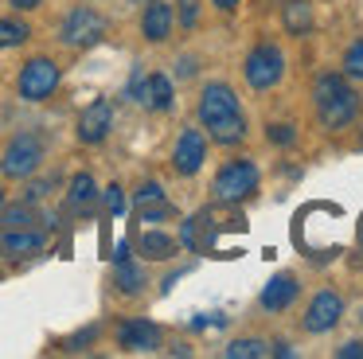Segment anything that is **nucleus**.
<instances>
[{"instance_id":"1","label":"nucleus","mask_w":363,"mask_h":359,"mask_svg":"<svg viewBox=\"0 0 363 359\" xmlns=\"http://www.w3.org/2000/svg\"><path fill=\"white\" fill-rule=\"evenodd\" d=\"M199 121L207 125V133H211L219 145H235V140L246 137V117H242V109H238V98H235V90L223 86V82H211L199 94Z\"/></svg>"},{"instance_id":"2","label":"nucleus","mask_w":363,"mask_h":359,"mask_svg":"<svg viewBox=\"0 0 363 359\" xmlns=\"http://www.w3.org/2000/svg\"><path fill=\"white\" fill-rule=\"evenodd\" d=\"M313 98H316V109H320V121L328 125V129L347 125L355 117V109H359V94H355L340 74H320L316 78Z\"/></svg>"},{"instance_id":"3","label":"nucleus","mask_w":363,"mask_h":359,"mask_svg":"<svg viewBox=\"0 0 363 359\" xmlns=\"http://www.w3.org/2000/svg\"><path fill=\"white\" fill-rule=\"evenodd\" d=\"M43 160V140L35 137V133H20V137L9 140V148H4V160H0V172L9 180H24L32 176L35 168H40Z\"/></svg>"},{"instance_id":"4","label":"nucleus","mask_w":363,"mask_h":359,"mask_svg":"<svg viewBox=\"0 0 363 359\" xmlns=\"http://www.w3.org/2000/svg\"><path fill=\"white\" fill-rule=\"evenodd\" d=\"M281 74H285V59H281V51H277L274 43H258L250 55H246V82H250L254 90L277 86Z\"/></svg>"},{"instance_id":"5","label":"nucleus","mask_w":363,"mask_h":359,"mask_svg":"<svg viewBox=\"0 0 363 359\" xmlns=\"http://www.w3.org/2000/svg\"><path fill=\"white\" fill-rule=\"evenodd\" d=\"M258 187V168L250 160H230L227 168L215 176V199L219 203H238Z\"/></svg>"},{"instance_id":"6","label":"nucleus","mask_w":363,"mask_h":359,"mask_svg":"<svg viewBox=\"0 0 363 359\" xmlns=\"http://www.w3.org/2000/svg\"><path fill=\"white\" fill-rule=\"evenodd\" d=\"M48 246V231L40 223H20V226H0V254L4 258H32Z\"/></svg>"},{"instance_id":"7","label":"nucleus","mask_w":363,"mask_h":359,"mask_svg":"<svg viewBox=\"0 0 363 359\" xmlns=\"http://www.w3.org/2000/svg\"><path fill=\"white\" fill-rule=\"evenodd\" d=\"M59 86V67L51 59H32L24 62V70H20V98L24 101H43L51 98Z\"/></svg>"},{"instance_id":"8","label":"nucleus","mask_w":363,"mask_h":359,"mask_svg":"<svg viewBox=\"0 0 363 359\" xmlns=\"http://www.w3.org/2000/svg\"><path fill=\"white\" fill-rule=\"evenodd\" d=\"M106 35V20L94 12V8H74L63 20V43L67 47H90Z\"/></svg>"},{"instance_id":"9","label":"nucleus","mask_w":363,"mask_h":359,"mask_svg":"<svg viewBox=\"0 0 363 359\" xmlns=\"http://www.w3.org/2000/svg\"><path fill=\"white\" fill-rule=\"evenodd\" d=\"M129 98H137L149 109H172V82L164 74H145V70H137L129 78Z\"/></svg>"},{"instance_id":"10","label":"nucleus","mask_w":363,"mask_h":359,"mask_svg":"<svg viewBox=\"0 0 363 359\" xmlns=\"http://www.w3.org/2000/svg\"><path fill=\"white\" fill-rule=\"evenodd\" d=\"M340 312H344V301H340L332 289H324V293H316L313 304H308L305 328H308V332H328V328L340 324Z\"/></svg>"},{"instance_id":"11","label":"nucleus","mask_w":363,"mask_h":359,"mask_svg":"<svg viewBox=\"0 0 363 359\" xmlns=\"http://www.w3.org/2000/svg\"><path fill=\"white\" fill-rule=\"evenodd\" d=\"M110 125H113L110 101H102V98L90 101V106L82 109V117H79V140H82V145H98V140H106Z\"/></svg>"},{"instance_id":"12","label":"nucleus","mask_w":363,"mask_h":359,"mask_svg":"<svg viewBox=\"0 0 363 359\" xmlns=\"http://www.w3.org/2000/svg\"><path fill=\"white\" fill-rule=\"evenodd\" d=\"M207 156V145H203V133L199 129H184L180 140H176V153H172V164L180 176H196L199 164H203Z\"/></svg>"},{"instance_id":"13","label":"nucleus","mask_w":363,"mask_h":359,"mask_svg":"<svg viewBox=\"0 0 363 359\" xmlns=\"http://www.w3.org/2000/svg\"><path fill=\"white\" fill-rule=\"evenodd\" d=\"M118 343L125 351H157L160 348V332H157V324H149V320H125V324L118 328Z\"/></svg>"},{"instance_id":"14","label":"nucleus","mask_w":363,"mask_h":359,"mask_svg":"<svg viewBox=\"0 0 363 359\" xmlns=\"http://www.w3.org/2000/svg\"><path fill=\"white\" fill-rule=\"evenodd\" d=\"M141 31H145V39H152V43L168 39V31H172V4L149 0V8H145V16H141Z\"/></svg>"},{"instance_id":"15","label":"nucleus","mask_w":363,"mask_h":359,"mask_svg":"<svg viewBox=\"0 0 363 359\" xmlns=\"http://www.w3.org/2000/svg\"><path fill=\"white\" fill-rule=\"evenodd\" d=\"M293 297H297V277H293V273H277V277L262 289V309L281 312L293 304Z\"/></svg>"},{"instance_id":"16","label":"nucleus","mask_w":363,"mask_h":359,"mask_svg":"<svg viewBox=\"0 0 363 359\" xmlns=\"http://www.w3.org/2000/svg\"><path fill=\"white\" fill-rule=\"evenodd\" d=\"M141 254L164 262V258L176 254V238H168L164 231H145V234H141Z\"/></svg>"},{"instance_id":"17","label":"nucleus","mask_w":363,"mask_h":359,"mask_svg":"<svg viewBox=\"0 0 363 359\" xmlns=\"http://www.w3.org/2000/svg\"><path fill=\"white\" fill-rule=\"evenodd\" d=\"M113 281H118L121 293H141V285H145V270H141L137 262H129V258H118Z\"/></svg>"},{"instance_id":"18","label":"nucleus","mask_w":363,"mask_h":359,"mask_svg":"<svg viewBox=\"0 0 363 359\" xmlns=\"http://www.w3.org/2000/svg\"><path fill=\"white\" fill-rule=\"evenodd\" d=\"M285 28H289L293 35H305V31L313 28V8H308L305 0H289V4H285Z\"/></svg>"},{"instance_id":"19","label":"nucleus","mask_w":363,"mask_h":359,"mask_svg":"<svg viewBox=\"0 0 363 359\" xmlns=\"http://www.w3.org/2000/svg\"><path fill=\"white\" fill-rule=\"evenodd\" d=\"M28 35H32V28L24 20H0V47H20Z\"/></svg>"},{"instance_id":"20","label":"nucleus","mask_w":363,"mask_h":359,"mask_svg":"<svg viewBox=\"0 0 363 359\" xmlns=\"http://www.w3.org/2000/svg\"><path fill=\"white\" fill-rule=\"evenodd\" d=\"M227 355L230 359H262V355H269V343H262V340H235L227 348Z\"/></svg>"},{"instance_id":"21","label":"nucleus","mask_w":363,"mask_h":359,"mask_svg":"<svg viewBox=\"0 0 363 359\" xmlns=\"http://www.w3.org/2000/svg\"><path fill=\"white\" fill-rule=\"evenodd\" d=\"M90 203H94V180L82 172L71 180V207H90Z\"/></svg>"},{"instance_id":"22","label":"nucleus","mask_w":363,"mask_h":359,"mask_svg":"<svg viewBox=\"0 0 363 359\" xmlns=\"http://www.w3.org/2000/svg\"><path fill=\"white\" fill-rule=\"evenodd\" d=\"M344 70H347V78H363V39H355V43L347 47Z\"/></svg>"},{"instance_id":"23","label":"nucleus","mask_w":363,"mask_h":359,"mask_svg":"<svg viewBox=\"0 0 363 359\" xmlns=\"http://www.w3.org/2000/svg\"><path fill=\"white\" fill-rule=\"evenodd\" d=\"M172 215H176V211L168 207L164 199H160V203H141V223H160V219H172Z\"/></svg>"},{"instance_id":"24","label":"nucleus","mask_w":363,"mask_h":359,"mask_svg":"<svg viewBox=\"0 0 363 359\" xmlns=\"http://www.w3.org/2000/svg\"><path fill=\"white\" fill-rule=\"evenodd\" d=\"M180 23L184 28H196L199 23V0H180Z\"/></svg>"},{"instance_id":"25","label":"nucleus","mask_w":363,"mask_h":359,"mask_svg":"<svg viewBox=\"0 0 363 359\" xmlns=\"http://www.w3.org/2000/svg\"><path fill=\"white\" fill-rule=\"evenodd\" d=\"M106 211H110V215H121V211H125V195H121L118 184L106 187Z\"/></svg>"},{"instance_id":"26","label":"nucleus","mask_w":363,"mask_h":359,"mask_svg":"<svg viewBox=\"0 0 363 359\" xmlns=\"http://www.w3.org/2000/svg\"><path fill=\"white\" fill-rule=\"evenodd\" d=\"M160 199H164L160 184H141V192H137V203H160Z\"/></svg>"},{"instance_id":"27","label":"nucleus","mask_w":363,"mask_h":359,"mask_svg":"<svg viewBox=\"0 0 363 359\" xmlns=\"http://www.w3.org/2000/svg\"><path fill=\"white\" fill-rule=\"evenodd\" d=\"M269 140H277V145H293L297 133H293V125H274V129H269Z\"/></svg>"},{"instance_id":"28","label":"nucleus","mask_w":363,"mask_h":359,"mask_svg":"<svg viewBox=\"0 0 363 359\" xmlns=\"http://www.w3.org/2000/svg\"><path fill=\"white\" fill-rule=\"evenodd\" d=\"M355 355H363V343H344V348H340V359H355Z\"/></svg>"},{"instance_id":"29","label":"nucleus","mask_w":363,"mask_h":359,"mask_svg":"<svg viewBox=\"0 0 363 359\" xmlns=\"http://www.w3.org/2000/svg\"><path fill=\"white\" fill-rule=\"evenodd\" d=\"M12 8H20V12H28V8H40V0H9Z\"/></svg>"},{"instance_id":"30","label":"nucleus","mask_w":363,"mask_h":359,"mask_svg":"<svg viewBox=\"0 0 363 359\" xmlns=\"http://www.w3.org/2000/svg\"><path fill=\"white\" fill-rule=\"evenodd\" d=\"M242 0H215V8H223V12H230V8H238Z\"/></svg>"},{"instance_id":"31","label":"nucleus","mask_w":363,"mask_h":359,"mask_svg":"<svg viewBox=\"0 0 363 359\" xmlns=\"http://www.w3.org/2000/svg\"><path fill=\"white\" fill-rule=\"evenodd\" d=\"M0 203H4V192H0Z\"/></svg>"},{"instance_id":"32","label":"nucleus","mask_w":363,"mask_h":359,"mask_svg":"<svg viewBox=\"0 0 363 359\" xmlns=\"http://www.w3.org/2000/svg\"><path fill=\"white\" fill-rule=\"evenodd\" d=\"M137 4H145V0H137Z\"/></svg>"},{"instance_id":"33","label":"nucleus","mask_w":363,"mask_h":359,"mask_svg":"<svg viewBox=\"0 0 363 359\" xmlns=\"http://www.w3.org/2000/svg\"><path fill=\"white\" fill-rule=\"evenodd\" d=\"M359 234H363V231H359Z\"/></svg>"}]
</instances>
